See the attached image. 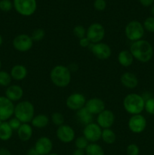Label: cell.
Returning a JSON list of instances; mask_svg holds the SVG:
<instances>
[{
    "label": "cell",
    "mask_w": 154,
    "mask_h": 155,
    "mask_svg": "<svg viewBox=\"0 0 154 155\" xmlns=\"http://www.w3.org/2000/svg\"><path fill=\"white\" fill-rule=\"evenodd\" d=\"M88 141L84 137V136H80L78 137L75 141V145L77 149L85 150L87 146L88 145Z\"/></svg>",
    "instance_id": "31"
},
{
    "label": "cell",
    "mask_w": 154,
    "mask_h": 155,
    "mask_svg": "<svg viewBox=\"0 0 154 155\" xmlns=\"http://www.w3.org/2000/svg\"><path fill=\"white\" fill-rule=\"evenodd\" d=\"M101 139H103V141L105 143L108 144V145H111V144L115 142L116 136L113 130H111L110 129H104L102 131Z\"/></svg>",
    "instance_id": "27"
},
{
    "label": "cell",
    "mask_w": 154,
    "mask_h": 155,
    "mask_svg": "<svg viewBox=\"0 0 154 155\" xmlns=\"http://www.w3.org/2000/svg\"><path fill=\"white\" fill-rule=\"evenodd\" d=\"M73 34L75 35V37L79 38V39H82V38L85 37L86 35V30L84 27L82 26H76L74 27L73 29Z\"/></svg>",
    "instance_id": "34"
},
{
    "label": "cell",
    "mask_w": 154,
    "mask_h": 155,
    "mask_svg": "<svg viewBox=\"0 0 154 155\" xmlns=\"http://www.w3.org/2000/svg\"><path fill=\"white\" fill-rule=\"evenodd\" d=\"M51 121L54 125L60 127L64 123V117L62 114L59 113V112H55L51 116Z\"/></svg>",
    "instance_id": "29"
},
{
    "label": "cell",
    "mask_w": 154,
    "mask_h": 155,
    "mask_svg": "<svg viewBox=\"0 0 154 155\" xmlns=\"http://www.w3.org/2000/svg\"><path fill=\"white\" fill-rule=\"evenodd\" d=\"M24 95V90L18 85H10L5 90V97L10 101H17L21 99Z\"/></svg>",
    "instance_id": "18"
},
{
    "label": "cell",
    "mask_w": 154,
    "mask_h": 155,
    "mask_svg": "<svg viewBox=\"0 0 154 155\" xmlns=\"http://www.w3.org/2000/svg\"><path fill=\"white\" fill-rule=\"evenodd\" d=\"M130 52L136 60L142 63H146L149 62L153 56V48L147 40L140 39L131 44Z\"/></svg>",
    "instance_id": "1"
},
{
    "label": "cell",
    "mask_w": 154,
    "mask_h": 155,
    "mask_svg": "<svg viewBox=\"0 0 154 155\" xmlns=\"http://www.w3.org/2000/svg\"><path fill=\"white\" fill-rule=\"evenodd\" d=\"M126 152L128 155H139L140 149L139 147L135 144H131L127 147Z\"/></svg>",
    "instance_id": "36"
},
{
    "label": "cell",
    "mask_w": 154,
    "mask_h": 155,
    "mask_svg": "<svg viewBox=\"0 0 154 155\" xmlns=\"http://www.w3.org/2000/svg\"><path fill=\"white\" fill-rule=\"evenodd\" d=\"M13 134V130L8 122H2L0 124V140L2 141H8L11 138Z\"/></svg>",
    "instance_id": "24"
},
{
    "label": "cell",
    "mask_w": 154,
    "mask_h": 155,
    "mask_svg": "<svg viewBox=\"0 0 154 155\" xmlns=\"http://www.w3.org/2000/svg\"><path fill=\"white\" fill-rule=\"evenodd\" d=\"M14 5L11 2V0H1L0 1V10L2 12H8L11 10Z\"/></svg>",
    "instance_id": "35"
},
{
    "label": "cell",
    "mask_w": 154,
    "mask_h": 155,
    "mask_svg": "<svg viewBox=\"0 0 154 155\" xmlns=\"http://www.w3.org/2000/svg\"><path fill=\"white\" fill-rule=\"evenodd\" d=\"M8 124L10 125V127H11V129L13 130H18L20 128V127L21 126L22 123L18 119H17L16 117L11 118V119L9 120Z\"/></svg>",
    "instance_id": "37"
},
{
    "label": "cell",
    "mask_w": 154,
    "mask_h": 155,
    "mask_svg": "<svg viewBox=\"0 0 154 155\" xmlns=\"http://www.w3.org/2000/svg\"><path fill=\"white\" fill-rule=\"evenodd\" d=\"M33 135V129L28 124H22L18 130V136L23 142L30 140Z\"/></svg>",
    "instance_id": "21"
},
{
    "label": "cell",
    "mask_w": 154,
    "mask_h": 155,
    "mask_svg": "<svg viewBox=\"0 0 154 155\" xmlns=\"http://www.w3.org/2000/svg\"><path fill=\"white\" fill-rule=\"evenodd\" d=\"M0 1H1V0H0Z\"/></svg>",
    "instance_id": "48"
},
{
    "label": "cell",
    "mask_w": 154,
    "mask_h": 155,
    "mask_svg": "<svg viewBox=\"0 0 154 155\" xmlns=\"http://www.w3.org/2000/svg\"><path fill=\"white\" fill-rule=\"evenodd\" d=\"M2 68V62H1V60H0V69H1Z\"/></svg>",
    "instance_id": "47"
},
{
    "label": "cell",
    "mask_w": 154,
    "mask_h": 155,
    "mask_svg": "<svg viewBox=\"0 0 154 155\" xmlns=\"http://www.w3.org/2000/svg\"><path fill=\"white\" fill-rule=\"evenodd\" d=\"M56 134L57 139L63 143H69L75 139V132L69 125L63 124L58 127Z\"/></svg>",
    "instance_id": "14"
},
{
    "label": "cell",
    "mask_w": 154,
    "mask_h": 155,
    "mask_svg": "<svg viewBox=\"0 0 154 155\" xmlns=\"http://www.w3.org/2000/svg\"><path fill=\"white\" fill-rule=\"evenodd\" d=\"M34 106L28 101H21L14 107V114L22 124H28L31 122L34 117Z\"/></svg>",
    "instance_id": "4"
},
{
    "label": "cell",
    "mask_w": 154,
    "mask_h": 155,
    "mask_svg": "<svg viewBox=\"0 0 154 155\" xmlns=\"http://www.w3.org/2000/svg\"><path fill=\"white\" fill-rule=\"evenodd\" d=\"M2 42H3L2 36H1V34H0V46H1V45H2Z\"/></svg>",
    "instance_id": "45"
},
{
    "label": "cell",
    "mask_w": 154,
    "mask_h": 155,
    "mask_svg": "<svg viewBox=\"0 0 154 155\" xmlns=\"http://www.w3.org/2000/svg\"><path fill=\"white\" fill-rule=\"evenodd\" d=\"M44 36H45V31H44L43 29L38 28L33 32L31 38L33 42L34 41L35 42H39L43 39Z\"/></svg>",
    "instance_id": "32"
},
{
    "label": "cell",
    "mask_w": 154,
    "mask_h": 155,
    "mask_svg": "<svg viewBox=\"0 0 154 155\" xmlns=\"http://www.w3.org/2000/svg\"><path fill=\"white\" fill-rule=\"evenodd\" d=\"M144 110L150 115H154V98H149L145 101Z\"/></svg>",
    "instance_id": "33"
},
{
    "label": "cell",
    "mask_w": 154,
    "mask_h": 155,
    "mask_svg": "<svg viewBox=\"0 0 154 155\" xmlns=\"http://www.w3.org/2000/svg\"><path fill=\"white\" fill-rule=\"evenodd\" d=\"M118 61L122 66L127 68L132 64L134 57L129 51L124 50V51L119 52V55H118Z\"/></svg>",
    "instance_id": "23"
},
{
    "label": "cell",
    "mask_w": 154,
    "mask_h": 155,
    "mask_svg": "<svg viewBox=\"0 0 154 155\" xmlns=\"http://www.w3.org/2000/svg\"><path fill=\"white\" fill-rule=\"evenodd\" d=\"M83 135H84L83 136L88 142L94 143L101 139L102 130L98 124L91 123L85 127L84 130H83Z\"/></svg>",
    "instance_id": "10"
},
{
    "label": "cell",
    "mask_w": 154,
    "mask_h": 155,
    "mask_svg": "<svg viewBox=\"0 0 154 155\" xmlns=\"http://www.w3.org/2000/svg\"><path fill=\"white\" fill-rule=\"evenodd\" d=\"M95 8L98 11H104L107 6V2L105 0H95L94 3Z\"/></svg>",
    "instance_id": "38"
},
{
    "label": "cell",
    "mask_w": 154,
    "mask_h": 155,
    "mask_svg": "<svg viewBox=\"0 0 154 155\" xmlns=\"http://www.w3.org/2000/svg\"><path fill=\"white\" fill-rule=\"evenodd\" d=\"M11 77L5 71H0V86H9L11 82Z\"/></svg>",
    "instance_id": "28"
},
{
    "label": "cell",
    "mask_w": 154,
    "mask_h": 155,
    "mask_svg": "<svg viewBox=\"0 0 154 155\" xmlns=\"http://www.w3.org/2000/svg\"><path fill=\"white\" fill-rule=\"evenodd\" d=\"M85 107L92 114H99L105 110V104L100 98H91L86 101Z\"/></svg>",
    "instance_id": "17"
},
{
    "label": "cell",
    "mask_w": 154,
    "mask_h": 155,
    "mask_svg": "<svg viewBox=\"0 0 154 155\" xmlns=\"http://www.w3.org/2000/svg\"><path fill=\"white\" fill-rule=\"evenodd\" d=\"M86 99L81 93H73L69 95L66 101V104L68 108L72 110H79L85 107Z\"/></svg>",
    "instance_id": "13"
},
{
    "label": "cell",
    "mask_w": 154,
    "mask_h": 155,
    "mask_svg": "<svg viewBox=\"0 0 154 155\" xmlns=\"http://www.w3.org/2000/svg\"><path fill=\"white\" fill-rule=\"evenodd\" d=\"M91 43V42H90V40H89L86 36L85 37L82 38V39H79L80 45H81L82 47H84V48H88Z\"/></svg>",
    "instance_id": "39"
},
{
    "label": "cell",
    "mask_w": 154,
    "mask_h": 155,
    "mask_svg": "<svg viewBox=\"0 0 154 155\" xmlns=\"http://www.w3.org/2000/svg\"><path fill=\"white\" fill-rule=\"evenodd\" d=\"M48 155H59V154H55V153H53V154H49Z\"/></svg>",
    "instance_id": "46"
},
{
    "label": "cell",
    "mask_w": 154,
    "mask_h": 155,
    "mask_svg": "<svg viewBox=\"0 0 154 155\" xmlns=\"http://www.w3.org/2000/svg\"><path fill=\"white\" fill-rule=\"evenodd\" d=\"M13 102L5 96H0V120L2 122L10 120L14 113Z\"/></svg>",
    "instance_id": "8"
},
{
    "label": "cell",
    "mask_w": 154,
    "mask_h": 155,
    "mask_svg": "<svg viewBox=\"0 0 154 155\" xmlns=\"http://www.w3.org/2000/svg\"><path fill=\"white\" fill-rule=\"evenodd\" d=\"M35 149L39 155H48L52 151L53 143L48 137H41L35 144Z\"/></svg>",
    "instance_id": "15"
},
{
    "label": "cell",
    "mask_w": 154,
    "mask_h": 155,
    "mask_svg": "<svg viewBox=\"0 0 154 155\" xmlns=\"http://www.w3.org/2000/svg\"><path fill=\"white\" fill-rule=\"evenodd\" d=\"M145 101L141 95L136 93H131L125 97L123 106L128 114L132 115L140 114L144 110Z\"/></svg>",
    "instance_id": "3"
},
{
    "label": "cell",
    "mask_w": 154,
    "mask_h": 155,
    "mask_svg": "<svg viewBox=\"0 0 154 155\" xmlns=\"http://www.w3.org/2000/svg\"><path fill=\"white\" fill-rule=\"evenodd\" d=\"M76 117L79 121L82 124H84L85 126L89 124H91L93 121V114H91L85 107L77 110Z\"/></svg>",
    "instance_id": "22"
},
{
    "label": "cell",
    "mask_w": 154,
    "mask_h": 155,
    "mask_svg": "<svg viewBox=\"0 0 154 155\" xmlns=\"http://www.w3.org/2000/svg\"><path fill=\"white\" fill-rule=\"evenodd\" d=\"M97 121H98V124L101 127V128L110 129L114 124V114L111 110H103L101 113L98 114Z\"/></svg>",
    "instance_id": "16"
},
{
    "label": "cell",
    "mask_w": 154,
    "mask_h": 155,
    "mask_svg": "<svg viewBox=\"0 0 154 155\" xmlns=\"http://www.w3.org/2000/svg\"><path fill=\"white\" fill-rule=\"evenodd\" d=\"M51 82L58 87H66L71 81V71L63 65H57L50 73Z\"/></svg>",
    "instance_id": "2"
},
{
    "label": "cell",
    "mask_w": 154,
    "mask_h": 155,
    "mask_svg": "<svg viewBox=\"0 0 154 155\" xmlns=\"http://www.w3.org/2000/svg\"><path fill=\"white\" fill-rule=\"evenodd\" d=\"M14 7L23 16H30L36 10V0H14Z\"/></svg>",
    "instance_id": "6"
},
{
    "label": "cell",
    "mask_w": 154,
    "mask_h": 155,
    "mask_svg": "<svg viewBox=\"0 0 154 155\" xmlns=\"http://www.w3.org/2000/svg\"><path fill=\"white\" fill-rule=\"evenodd\" d=\"M88 48L91 50L94 55L100 60H106L111 55V48L106 43H91Z\"/></svg>",
    "instance_id": "9"
},
{
    "label": "cell",
    "mask_w": 154,
    "mask_h": 155,
    "mask_svg": "<svg viewBox=\"0 0 154 155\" xmlns=\"http://www.w3.org/2000/svg\"><path fill=\"white\" fill-rule=\"evenodd\" d=\"M85 155H104V151L101 146L96 143H91L85 150Z\"/></svg>",
    "instance_id": "26"
},
{
    "label": "cell",
    "mask_w": 154,
    "mask_h": 155,
    "mask_svg": "<svg viewBox=\"0 0 154 155\" xmlns=\"http://www.w3.org/2000/svg\"><path fill=\"white\" fill-rule=\"evenodd\" d=\"M31 122L32 125L34 127L42 129L47 127L48 122H49V119L45 114H38L36 116H34Z\"/></svg>",
    "instance_id": "25"
},
{
    "label": "cell",
    "mask_w": 154,
    "mask_h": 155,
    "mask_svg": "<svg viewBox=\"0 0 154 155\" xmlns=\"http://www.w3.org/2000/svg\"><path fill=\"white\" fill-rule=\"evenodd\" d=\"M120 80L122 84L128 89H134V88L137 87L138 85L137 77L132 73H124L121 77Z\"/></svg>",
    "instance_id": "19"
},
{
    "label": "cell",
    "mask_w": 154,
    "mask_h": 155,
    "mask_svg": "<svg viewBox=\"0 0 154 155\" xmlns=\"http://www.w3.org/2000/svg\"><path fill=\"white\" fill-rule=\"evenodd\" d=\"M105 35V30L101 24L94 23L91 24L86 30V37L91 43H98L104 39Z\"/></svg>",
    "instance_id": "7"
},
{
    "label": "cell",
    "mask_w": 154,
    "mask_h": 155,
    "mask_svg": "<svg viewBox=\"0 0 154 155\" xmlns=\"http://www.w3.org/2000/svg\"><path fill=\"white\" fill-rule=\"evenodd\" d=\"M144 30L141 23L137 21H132L125 27V36L129 40L136 42L142 39L144 35Z\"/></svg>",
    "instance_id": "5"
},
{
    "label": "cell",
    "mask_w": 154,
    "mask_h": 155,
    "mask_svg": "<svg viewBox=\"0 0 154 155\" xmlns=\"http://www.w3.org/2000/svg\"><path fill=\"white\" fill-rule=\"evenodd\" d=\"M140 4L144 7H149L154 4V0H139Z\"/></svg>",
    "instance_id": "40"
},
{
    "label": "cell",
    "mask_w": 154,
    "mask_h": 155,
    "mask_svg": "<svg viewBox=\"0 0 154 155\" xmlns=\"http://www.w3.org/2000/svg\"><path fill=\"white\" fill-rule=\"evenodd\" d=\"M143 28L149 33H154V17H148L143 22Z\"/></svg>",
    "instance_id": "30"
},
{
    "label": "cell",
    "mask_w": 154,
    "mask_h": 155,
    "mask_svg": "<svg viewBox=\"0 0 154 155\" xmlns=\"http://www.w3.org/2000/svg\"><path fill=\"white\" fill-rule=\"evenodd\" d=\"M11 77L14 80H23L26 78L27 75V70L24 65H14L11 70Z\"/></svg>",
    "instance_id": "20"
},
{
    "label": "cell",
    "mask_w": 154,
    "mask_h": 155,
    "mask_svg": "<svg viewBox=\"0 0 154 155\" xmlns=\"http://www.w3.org/2000/svg\"><path fill=\"white\" fill-rule=\"evenodd\" d=\"M33 41L31 36L27 34H20L15 36L13 40V46L19 51H27L33 47Z\"/></svg>",
    "instance_id": "12"
},
{
    "label": "cell",
    "mask_w": 154,
    "mask_h": 155,
    "mask_svg": "<svg viewBox=\"0 0 154 155\" xmlns=\"http://www.w3.org/2000/svg\"><path fill=\"white\" fill-rule=\"evenodd\" d=\"M27 155H39L37 153V151H36L35 148H30V150H28L27 151Z\"/></svg>",
    "instance_id": "43"
},
{
    "label": "cell",
    "mask_w": 154,
    "mask_h": 155,
    "mask_svg": "<svg viewBox=\"0 0 154 155\" xmlns=\"http://www.w3.org/2000/svg\"><path fill=\"white\" fill-rule=\"evenodd\" d=\"M151 14L152 15V17H154V4L151 7Z\"/></svg>",
    "instance_id": "44"
},
{
    "label": "cell",
    "mask_w": 154,
    "mask_h": 155,
    "mask_svg": "<svg viewBox=\"0 0 154 155\" xmlns=\"http://www.w3.org/2000/svg\"><path fill=\"white\" fill-rule=\"evenodd\" d=\"M0 155H11V153L7 148H0Z\"/></svg>",
    "instance_id": "41"
},
{
    "label": "cell",
    "mask_w": 154,
    "mask_h": 155,
    "mask_svg": "<svg viewBox=\"0 0 154 155\" xmlns=\"http://www.w3.org/2000/svg\"><path fill=\"white\" fill-rule=\"evenodd\" d=\"M128 128L133 133L139 134L145 130L146 127V120L143 115H132L128 120Z\"/></svg>",
    "instance_id": "11"
},
{
    "label": "cell",
    "mask_w": 154,
    "mask_h": 155,
    "mask_svg": "<svg viewBox=\"0 0 154 155\" xmlns=\"http://www.w3.org/2000/svg\"><path fill=\"white\" fill-rule=\"evenodd\" d=\"M72 155H85V152L84 150L82 149H75L72 153Z\"/></svg>",
    "instance_id": "42"
}]
</instances>
